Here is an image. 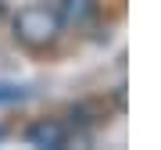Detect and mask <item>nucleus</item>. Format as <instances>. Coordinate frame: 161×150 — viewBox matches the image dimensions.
<instances>
[{
    "label": "nucleus",
    "instance_id": "nucleus-1",
    "mask_svg": "<svg viewBox=\"0 0 161 150\" xmlns=\"http://www.w3.org/2000/svg\"><path fill=\"white\" fill-rule=\"evenodd\" d=\"M58 29H61V18L58 11H50V7H22L14 18V36L22 40L25 46H47L58 40Z\"/></svg>",
    "mask_w": 161,
    "mask_h": 150
},
{
    "label": "nucleus",
    "instance_id": "nucleus-2",
    "mask_svg": "<svg viewBox=\"0 0 161 150\" xmlns=\"http://www.w3.org/2000/svg\"><path fill=\"white\" fill-rule=\"evenodd\" d=\"M25 139H29V147L61 150L68 143V129H64L61 121H54V118H43V121H32V125L25 129Z\"/></svg>",
    "mask_w": 161,
    "mask_h": 150
},
{
    "label": "nucleus",
    "instance_id": "nucleus-3",
    "mask_svg": "<svg viewBox=\"0 0 161 150\" xmlns=\"http://www.w3.org/2000/svg\"><path fill=\"white\" fill-rule=\"evenodd\" d=\"M97 14H100V7L93 4V0H64L58 18L68 22V25H75V29H82V25H93V22H97Z\"/></svg>",
    "mask_w": 161,
    "mask_h": 150
},
{
    "label": "nucleus",
    "instance_id": "nucleus-4",
    "mask_svg": "<svg viewBox=\"0 0 161 150\" xmlns=\"http://www.w3.org/2000/svg\"><path fill=\"white\" fill-rule=\"evenodd\" d=\"M22 97V89H14V86H0V104L4 100H18Z\"/></svg>",
    "mask_w": 161,
    "mask_h": 150
},
{
    "label": "nucleus",
    "instance_id": "nucleus-5",
    "mask_svg": "<svg viewBox=\"0 0 161 150\" xmlns=\"http://www.w3.org/2000/svg\"><path fill=\"white\" fill-rule=\"evenodd\" d=\"M4 11H7V7H4V0H0V18H4Z\"/></svg>",
    "mask_w": 161,
    "mask_h": 150
}]
</instances>
